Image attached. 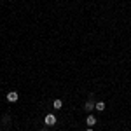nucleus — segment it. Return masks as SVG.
Wrapping results in <instances>:
<instances>
[{"label": "nucleus", "instance_id": "nucleus-6", "mask_svg": "<svg viewBox=\"0 0 131 131\" xmlns=\"http://www.w3.org/2000/svg\"><path fill=\"white\" fill-rule=\"evenodd\" d=\"M61 105H63V101H61V100H54V103H52L54 108H61Z\"/></svg>", "mask_w": 131, "mask_h": 131}, {"label": "nucleus", "instance_id": "nucleus-1", "mask_svg": "<svg viewBox=\"0 0 131 131\" xmlns=\"http://www.w3.org/2000/svg\"><path fill=\"white\" fill-rule=\"evenodd\" d=\"M44 122H46V126H54V124H56V117H54L52 114H47L46 119H44Z\"/></svg>", "mask_w": 131, "mask_h": 131}, {"label": "nucleus", "instance_id": "nucleus-4", "mask_svg": "<svg viewBox=\"0 0 131 131\" xmlns=\"http://www.w3.org/2000/svg\"><path fill=\"white\" fill-rule=\"evenodd\" d=\"M94 105H96V103H94V101H86V110H88V112H91V110H93V108H94Z\"/></svg>", "mask_w": 131, "mask_h": 131}, {"label": "nucleus", "instance_id": "nucleus-7", "mask_svg": "<svg viewBox=\"0 0 131 131\" xmlns=\"http://www.w3.org/2000/svg\"><path fill=\"white\" fill-rule=\"evenodd\" d=\"M88 131H93V129H91V128H88Z\"/></svg>", "mask_w": 131, "mask_h": 131}, {"label": "nucleus", "instance_id": "nucleus-3", "mask_svg": "<svg viewBox=\"0 0 131 131\" xmlns=\"http://www.w3.org/2000/svg\"><path fill=\"white\" fill-rule=\"evenodd\" d=\"M86 122H88V126H94V124H96V117H94V115H88V119H86Z\"/></svg>", "mask_w": 131, "mask_h": 131}, {"label": "nucleus", "instance_id": "nucleus-2", "mask_svg": "<svg viewBox=\"0 0 131 131\" xmlns=\"http://www.w3.org/2000/svg\"><path fill=\"white\" fill-rule=\"evenodd\" d=\"M18 98H19V94H18L16 91H10L9 94H7V100H9L10 103H14V101H18Z\"/></svg>", "mask_w": 131, "mask_h": 131}, {"label": "nucleus", "instance_id": "nucleus-5", "mask_svg": "<svg viewBox=\"0 0 131 131\" xmlns=\"http://www.w3.org/2000/svg\"><path fill=\"white\" fill-rule=\"evenodd\" d=\"M94 108H96V110H100V112H103V110H105V103H103V101L96 103V105H94Z\"/></svg>", "mask_w": 131, "mask_h": 131}]
</instances>
